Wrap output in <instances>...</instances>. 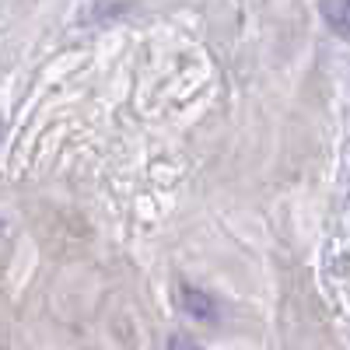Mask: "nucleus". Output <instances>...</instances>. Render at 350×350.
Here are the masks:
<instances>
[{"mask_svg":"<svg viewBox=\"0 0 350 350\" xmlns=\"http://www.w3.org/2000/svg\"><path fill=\"white\" fill-rule=\"evenodd\" d=\"M179 301H183V312H186V315H193V319H200V323H214V319L221 315L217 301L207 295V291L189 287V284H183V287H179Z\"/></svg>","mask_w":350,"mask_h":350,"instance_id":"nucleus-1","label":"nucleus"},{"mask_svg":"<svg viewBox=\"0 0 350 350\" xmlns=\"http://www.w3.org/2000/svg\"><path fill=\"white\" fill-rule=\"evenodd\" d=\"M323 14L343 39H350V0H323Z\"/></svg>","mask_w":350,"mask_h":350,"instance_id":"nucleus-2","label":"nucleus"}]
</instances>
